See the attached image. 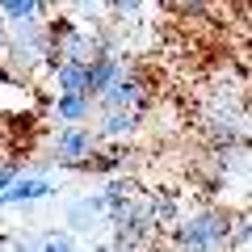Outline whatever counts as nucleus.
<instances>
[{"label":"nucleus","mask_w":252,"mask_h":252,"mask_svg":"<svg viewBox=\"0 0 252 252\" xmlns=\"http://www.w3.org/2000/svg\"><path fill=\"white\" fill-rule=\"evenodd\" d=\"M139 118H143V114H135V109H114V114L101 118L97 135L101 139H130L139 130Z\"/></svg>","instance_id":"6e6552de"},{"label":"nucleus","mask_w":252,"mask_h":252,"mask_svg":"<svg viewBox=\"0 0 252 252\" xmlns=\"http://www.w3.org/2000/svg\"><path fill=\"white\" fill-rule=\"evenodd\" d=\"M46 4H38V0H4L0 4V21L4 26H30V21H38V17H46Z\"/></svg>","instance_id":"9d476101"},{"label":"nucleus","mask_w":252,"mask_h":252,"mask_svg":"<svg viewBox=\"0 0 252 252\" xmlns=\"http://www.w3.org/2000/svg\"><path fill=\"white\" fill-rule=\"evenodd\" d=\"M118 160H122V156H109V152H93L89 160L80 164V168H89V172H118Z\"/></svg>","instance_id":"9b49d317"},{"label":"nucleus","mask_w":252,"mask_h":252,"mask_svg":"<svg viewBox=\"0 0 252 252\" xmlns=\"http://www.w3.org/2000/svg\"><path fill=\"white\" fill-rule=\"evenodd\" d=\"M34 252H76V244H72V235H46Z\"/></svg>","instance_id":"f8f14e48"},{"label":"nucleus","mask_w":252,"mask_h":252,"mask_svg":"<svg viewBox=\"0 0 252 252\" xmlns=\"http://www.w3.org/2000/svg\"><path fill=\"white\" fill-rule=\"evenodd\" d=\"M0 51H9V26L0 21Z\"/></svg>","instance_id":"4468645a"},{"label":"nucleus","mask_w":252,"mask_h":252,"mask_svg":"<svg viewBox=\"0 0 252 252\" xmlns=\"http://www.w3.org/2000/svg\"><path fill=\"white\" fill-rule=\"evenodd\" d=\"M143 93H147V89H143V80H139V72L126 67V72L97 97V105L105 109V114H114V109H135V114H143V105H147Z\"/></svg>","instance_id":"7ed1b4c3"},{"label":"nucleus","mask_w":252,"mask_h":252,"mask_svg":"<svg viewBox=\"0 0 252 252\" xmlns=\"http://www.w3.org/2000/svg\"><path fill=\"white\" fill-rule=\"evenodd\" d=\"M93 147H97V135H93L89 126H59L51 139V160L59 164V168H67V164H84L93 156Z\"/></svg>","instance_id":"f03ea898"},{"label":"nucleus","mask_w":252,"mask_h":252,"mask_svg":"<svg viewBox=\"0 0 252 252\" xmlns=\"http://www.w3.org/2000/svg\"><path fill=\"white\" fill-rule=\"evenodd\" d=\"M51 114L63 126H84L93 118V97L89 93H59V97H51Z\"/></svg>","instance_id":"423d86ee"},{"label":"nucleus","mask_w":252,"mask_h":252,"mask_svg":"<svg viewBox=\"0 0 252 252\" xmlns=\"http://www.w3.org/2000/svg\"><path fill=\"white\" fill-rule=\"evenodd\" d=\"M21 172H26V168H21V160H0V193H4Z\"/></svg>","instance_id":"ddd939ff"},{"label":"nucleus","mask_w":252,"mask_h":252,"mask_svg":"<svg viewBox=\"0 0 252 252\" xmlns=\"http://www.w3.org/2000/svg\"><path fill=\"white\" fill-rule=\"evenodd\" d=\"M172 235H177L181 252H219V248H227V235H231V215L210 210V206L193 210L172 227Z\"/></svg>","instance_id":"f257e3e1"},{"label":"nucleus","mask_w":252,"mask_h":252,"mask_svg":"<svg viewBox=\"0 0 252 252\" xmlns=\"http://www.w3.org/2000/svg\"><path fill=\"white\" fill-rule=\"evenodd\" d=\"M97 215H109L105 198H101V193H84V198H76L72 206H67V227H72V231H89Z\"/></svg>","instance_id":"0eeeda50"},{"label":"nucleus","mask_w":252,"mask_h":252,"mask_svg":"<svg viewBox=\"0 0 252 252\" xmlns=\"http://www.w3.org/2000/svg\"><path fill=\"white\" fill-rule=\"evenodd\" d=\"M55 193H59V181L55 177H30V172H21V177L0 193V206H34V202H46V198H55Z\"/></svg>","instance_id":"20e7f679"},{"label":"nucleus","mask_w":252,"mask_h":252,"mask_svg":"<svg viewBox=\"0 0 252 252\" xmlns=\"http://www.w3.org/2000/svg\"><path fill=\"white\" fill-rule=\"evenodd\" d=\"M51 84H55V97L59 93H84V63H72V59L51 63Z\"/></svg>","instance_id":"1a4fd4ad"},{"label":"nucleus","mask_w":252,"mask_h":252,"mask_svg":"<svg viewBox=\"0 0 252 252\" xmlns=\"http://www.w3.org/2000/svg\"><path fill=\"white\" fill-rule=\"evenodd\" d=\"M122 72H126V59H122V55H114V51L93 55V59L84 63V93H89V97H101V93H105Z\"/></svg>","instance_id":"39448f33"}]
</instances>
